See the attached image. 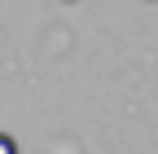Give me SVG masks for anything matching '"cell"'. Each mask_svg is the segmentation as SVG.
Listing matches in <instances>:
<instances>
[{"label": "cell", "mask_w": 158, "mask_h": 154, "mask_svg": "<svg viewBox=\"0 0 158 154\" xmlns=\"http://www.w3.org/2000/svg\"><path fill=\"white\" fill-rule=\"evenodd\" d=\"M0 154H18V141H13V137H5V132H0Z\"/></svg>", "instance_id": "1"}]
</instances>
